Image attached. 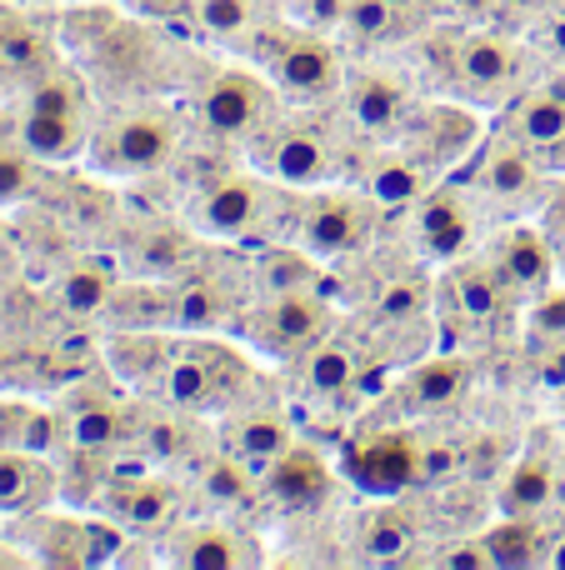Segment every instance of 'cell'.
Masks as SVG:
<instances>
[{"label": "cell", "mask_w": 565, "mask_h": 570, "mask_svg": "<svg viewBox=\"0 0 565 570\" xmlns=\"http://www.w3.org/2000/svg\"><path fill=\"white\" fill-rule=\"evenodd\" d=\"M346 100H350L356 126L370 130V136L396 130L400 120H406V110H410V90L400 86L396 76H386V70H360V76H350Z\"/></svg>", "instance_id": "cell-16"}, {"label": "cell", "mask_w": 565, "mask_h": 570, "mask_svg": "<svg viewBox=\"0 0 565 570\" xmlns=\"http://www.w3.org/2000/svg\"><path fill=\"white\" fill-rule=\"evenodd\" d=\"M116 515L126 525H136V531H160V525L176 521V491L160 485L156 475L130 481V485H120V495H116Z\"/></svg>", "instance_id": "cell-32"}, {"label": "cell", "mask_w": 565, "mask_h": 570, "mask_svg": "<svg viewBox=\"0 0 565 570\" xmlns=\"http://www.w3.org/2000/svg\"><path fill=\"white\" fill-rule=\"evenodd\" d=\"M270 86L296 100L336 96L340 90V56L320 36H280V46L266 56Z\"/></svg>", "instance_id": "cell-10"}, {"label": "cell", "mask_w": 565, "mask_h": 570, "mask_svg": "<svg viewBox=\"0 0 565 570\" xmlns=\"http://www.w3.org/2000/svg\"><path fill=\"white\" fill-rule=\"evenodd\" d=\"M300 375H306V385L316 395H340V391H350V385H360V361H356V351H350V345L316 341V345H306Z\"/></svg>", "instance_id": "cell-30"}, {"label": "cell", "mask_w": 565, "mask_h": 570, "mask_svg": "<svg viewBox=\"0 0 565 570\" xmlns=\"http://www.w3.org/2000/svg\"><path fill=\"white\" fill-rule=\"evenodd\" d=\"M366 196L376 200V206H386V210H396V206H416L420 196H426V166H420L416 156H386L376 170L366 176Z\"/></svg>", "instance_id": "cell-28"}, {"label": "cell", "mask_w": 565, "mask_h": 570, "mask_svg": "<svg viewBox=\"0 0 565 570\" xmlns=\"http://www.w3.org/2000/svg\"><path fill=\"white\" fill-rule=\"evenodd\" d=\"M170 315H176L180 325H190V331H210V325L236 315V291L220 285L206 266H190L186 281H180V291L170 295Z\"/></svg>", "instance_id": "cell-19"}, {"label": "cell", "mask_w": 565, "mask_h": 570, "mask_svg": "<svg viewBox=\"0 0 565 570\" xmlns=\"http://www.w3.org/2000/svg\"><path fill=\"white\" fill-rule=\"evenodd\" d=\"M190 26L206 40H240L260 30V0H190Z\"/></svg>", "instance_id": "cell-33"}, {"label": "cell", "mask_w": 565, "mask_h": 570, "mask_svg": "<svg viewBox=\"0 0 565 570\" xmlns=\"http://www.w3.org/2000/svg\"><path fill=\"white\" fill-rule=\"evenodd\" d=\"M370 210L376 200L370 196H350V190H320L316 200L296 210V226L300 240L316 261H336L346 250H356L360 240L370 236Z\"/></svg>", "instance_id": "cell-8"}, {"label": "cell", "mask_w": 565, "mask_h": 570, "mask_svg": "<svg viewBox=\"0 0 565 570\" xmlns=\"http://www.w3.org/2000/svg\"><path fill=\"white\" fill-rule=\"evenodd\" d=\"M516 50L506 46L500 36H470L456 56V76L466 80V90L476 100H500L511 86H516Z\"/></svg>", "instance_id": "cell-15"}, {"label": "cell", "mask_w": 565, "mask_h": 570, "mask_svg": "<svg viewBox=\"0 0 565 570\" xmlns=\"http://www.w3.org/2000/svg\"><path fill=\"white\" fill-rule=\"evenodd\" d=\"M6 146H16V120L0 110V150H6Z\"/></svg>", "instance_id": "cell-47"}, {"label": "cell", "mask_w": 565, "mask_h": 570, "mask_svg": "<svg viewBox=\"0 0 565 570\" xmlns=\"http://www.w3.org/2000/svg\"><path fill=\"white\" fill-rule=\"evenodd\" d=\"M200 120L210 136L220 140H256L276 116V90L266 80L246 76V70H226L200 90Z\"/></svg>", "instance_id": "cell-6"}, {"label": "cell", "mask_w": 565, "mask_h": 570, "mask_svg": "<svg viewBox=\"0 0 565 570\" xmlns=\"http://www.w3.org/2000/svg\"><path fill=\"white\" fill-rule=\"evenodd\" d=\"M546 190V160L516 136H496L480 156L476 170V196H486L500 210H526Z\"/></svg>", "instance_id": "cell-9"}, {"label": "cell", "mask_w": 565, "mask_h": 570, "mask_svg": "<svg viewBox=\"0 0 565 570\" xmlns=\"http://www.w3.org/2000/svg\"><path fill=\"white\" fill-rule=\"evenodd\" d=\"M556 511H561V521H565V501H561V505H556Z\"/></svg>", "instance_id": "cell-48"}, {"label": "cell", "mask_w": 565, "mask_h": 570, "mask_svg": "<svg viewBox=\"0 0 565 570\" xmlns=\"http://www.w3.org/2000/svg\"><path fill=\"white\" fill-rule=\"evenodd\" d=\"M16 140L40 160V166H66V160H80L90 150L86 120L46 116V110H26V116L16 120Z\"/></svg>", "instance_id": "cell-17"}, {"label": "cell", "mask_w": 565, "mask_h": 570, "mask_svg": "<svg viewBox=\"0 0 565 570\" xmlns=\"http://www.w3.org/2000/svg\"><path fill=\"white\" fill-rule=\"evenodd\" d=\"M340 26L360 40H386L406 30V0H350Z\"/></svg>", "instance_id": "cell-36"}, {"label": "cell", "mask_w": 565, "mask_h": 570, "mask_svg": "<svg viewBox=\"0 0 565 570\" xmlns=\"http://www.w3.org/2000/svg\"><path fill=\"white\" fill-rule=\"evenodd\" d=\"M116 276H110L100 261H80V266H70L66 276L56 281V301L66 305L70 315H100L110 311V301H116Z\"/></svg>", "instance_id": "cell-31"}, {"label": "cell", "mask_w": 565, "mask_h": 570, "mask_svg": "<svg viewBox=\"0 0 565 570\" xmlns=\"http://www.w3.org/2000/svg\"><path fill=\"white\" fill-rule=\"evenodd\" d=\"M546 566H561L565 570V531L551 535V551H546Z\"/></svg>", "instance_id": "cell-46"}, {"label": "cell", "mask_w": 565, "mask_h": 570, "mask_svg": "<svg viewBox=\"0 0 565 570\" xmlns=\"http://www.w3.org/2000/svg\"><path fill=\"white\" fill-rule=\"evenodd\" d=\"M541 160H546V170H561V176H565V136H561L556 146H551V150H546V156H541Z\"/></svg>", "instance_id": "cell-45"}, {"label": "cell", "mask_w": 565, "mask_h": 570, "mask_svg": "<svg viewBox=\"0 0 565 570\" xmlns=\"http://www.w3.org/2000/svg\"><path fill=\"white\" fill-rule=\"evenodd\" d=\"M496 501L506 515H546L551 505H556V465H551L546 455H521V461H511Z\"/></svg>", "instance_id": "cell-20"}, {"label": "cell", "mask_w": 565, "mask_h": 570, "mask_svg": "<svg viewBox=\"0 0 565 570\" xmlns=\"http://www.w3.org/2000/svg\"><path fill=\"white\" fill-rule=\"evenodd\" d=\"M380 305H386V315H416L420 311V291L416 285H390Z\"/></svg>", "instance_id": "cell-43"}, {"label": "cell", "mask_w": 565, "mask_h": 570, "mask_svg": "<svg viewBox=\"0 0 565 570\" xmlns=\"http://www.w3.org/2000/svg\"><path fill=\"white\" fill-rule=\"evenodd\" d=\"M46 491L50 475L36 461V451H0V511H40Z\"/></svg>", "instance_id": "cell-26"}, {"label": "cell", "mask_w": 565, "mask_h": 570, "mask_svg": "<svg viewBox=\"0 0 565 570\" xmlns=\"http://www.w3.org/2000/svg\"><path fill=\"white\" fill-rule=\"evenodd\" d=\"M320 281V266L316 256H300V250H270L260 261V291L266 295H290V291H316Z\"/></svg>", "instance_id": "cell-35"}, {"label": "cell", "mask_w": 565, "mask_h": 570, "mask_svg": "<svg viewBox=\"0 0 565 570\" xmlns=\"http://www.w3.org/2000/svg\"><path fill=\"white\" fill-rule=\"evenodd\" d=\"M526 335L541 345V351H556V345H565V291H551V295H541V301L531 305Z\"/></svg>", "instance_id": "cell-41"}, {"label": "cell", "mask_w": 565, "mask_h": 570, "mask_svg": "<svg viewBox=\"0 0 565 570\" xmlns=\"http://www.w3.org/2000/svg\"><path fill=\"white\" fill-rule=\"evenodd\" d=\"M36 166L40 160L20 140L0 150V206H16V200H26L36 190Z\"/></svg>", "instance_id": "cell-40"}, {"label": "cell", "mask_w": 565, "mask_h": 570, "mask_svg": "<svg viewBox=\"0 0 565 570\" xmlns=\"http://www.w3.org/2000/svg\"><path fill=\"white\" fill-rule=\"evenodd\" d=\"M250 475H256V471H250L240 455H220V461L206 465V475H200V491H206L216 505H236L240 495L250 491Z\"/></svg>", "instance_id": "cell-39"}, {"label": "cell", "mask_w": 565, "mask_h": 570, "mask_svg": "<svg viewBox=\"0 0 565 570\" xmlns=\"http://www.w3.org/2000/svg\"><path fill=\"white\" fill-rule=\"evenodd\" d=\"M190 266H200V261H196V236H186V230L150 226L130 246V271H140V276H186Z\"/></svg>", "instance_id": "cell-25"}, {"label": "cell", "mask_w": 565, "mask_h": 570, "mask_svg": "<svg viewBox=\"0 0 565 570\" xmlns=\"http://www.w3.org/2000/svg\"><path fill=\"white\" fill-rule=\"evenodd\" d=\"M450 471H456V451H450V445L420 451V481H436V475H450Z\"/></svg>", "instance_id": "cell-42"}, {"label": "cell", "mask_w": 565, "mask_h": 570, "mask_svg": "<svg viewBox=\"0 0 565 570\" xmlns=\"http://www.w3.org/2000/svg\"><path fill=\"white\" fill-rule=\"evenodd\" d=\"M416 521L410 515H400V505H386V511H376L366 521V531H360V556L376 566H396V561H410V551H416Z\"/></svg>", "instance_id": "cell-29"}, {"label": "cell", "mask_w": 565, "mask_h": 570, "mask_svg": "<svg viewBox=\"0 0 565 570\" xmlns=\"http://www.w3.org/2000/svg\"><path fill=\"white\" fill-rule=\"evenodd\" d=\"M276 206H280V180L270 186V180H260V176H220V180H210V190L196 200L190 226H196V236L246 240V236H256V230H266Z\"/></svg>", "instance_id": "cell-3"}, {"label": "cell", "mask_w": 565, "mask_h": 570, "mask_svg": "<svg viewBox=\"0 0 565 570\" xmlns=\"http://www.w3.org/2000/svg\"><path fill=\"white\" fill-rule=\"evenodd\" d=\"M180 150V120L170 110H126L90 136V160L106 176H150Z\"/></svg>", "instance_id": "cell-1"}, {"label": "cell", "mask_w": 565, "mask_h": 570, "mask_svg": "<svg viewBox=\"0 0 565 570\" xmlns=\"http://www.w3.org/2000/svg\"><path fill=\"white\" fill-rule=\"evenodd\" d=\"M226 451L240 455L256 475H266L290 451V421L276 411H246L226 425Z\"/></svg>", "instance_id": "cell-18"}, {"label": "cell", "mask_w": 565, "mask_h": 570, "mask_svg": "<svg viewBox=\"0 0 565 570\" xmlns=\"http://www.w3.org/2000/svg\"><path fill=\"white\" fill-rule=\"evenodd\" d=\"M490 266L500 271L511 295H541L551 271H556V246L546 240V230L511 226L506 236L496 240V250H490Z\"/></svg>", "instance_id": "cell-13"}, {"label": "cell", "mask_w": 565, "mask_h": 570, "mask_svg": "<svg viewBox=\"0 0 565 570\" xmlns=\"http://www.w3.org/2000/svg\"><path fill=\"white\" fill-rule=\"evenodd\" d=\"M266 491L276 505H290V511H306V505H320L330 495V461L320 451H306V445H290L276 465L266 471Z\"/></svg>", "instance_id": "cell-14"}, {"label": "cell", "mask_w": 565, "mask_h": 570, "mask_svg": "<svg viewBox=\"0 0 565 570\" xmlns=\"http://www.w3.org/2000/svg\"><path fill=\"white\" fill-rule=\"evenodd\" d=\"M506 130L516 140H526L536 156H546L551 146L565 136V90H526L521 100H511V120Z\"/></svg>", "instance_id": "cell-21"}, {"label": "cell", "mask_w": 565, "mask_h": 570, "mask_svg": "<svg viewBox=\"0 0 565 570\" xmlns=\"http://www.w3.org/2000/svg\"><path fill=\"white\" fill-rule=\"evenodd\" d=\"M466 381H470L466 361H456V355L430 361L406 381V405L410 411H446V405H456L466 395Z\"/></svg>", "instance_id": "cell-27"}, {"label": "cell", "mask_w": 565, "mask_h": 570, "mask_svg": "<svg viewBox=\"0 0 565 570\" xmlns=\"http://www.w3.org/2000/svg\"><path fill=\"white\" fill-rule=\"evenodd\" d=\"M326 321L330 311L320 301V291H290V295H270L266 305L240 315V335L266 355H296L320 341Z\"/></svg>", "instance_id": "cell-5"}, {"label": "cell", "mask_w": 565, "mask_h": 570, "mask_svg": "<svg viewBox=\"0 0 565 570\" xmlns=\"http://www.w3.org/2000/svg\"><path fill=\"white\" fill-rule=\"evenodd\" d=\"M340 471L366 495H400L420 481V445L406 431H376L346 445Z\"/></svg>", "instance_id": "cell-7"}, {"label": "cell", "mask_w": 565, "mask_h": 570, "mask_svg": "<svg viewBox=\"0 0 565 570\" xmlns=\"http://www.w3.org/2000/svg\"><path fill=\"white\" fill-rule=\"evenodd\" d=\"M546 46H551V56L565 60V16H556V20L546 26Z\"/></svg>", "instance_id": "cell-44"}, {"label": "cell", "mask_w": 565, "mask_h": 570, "mask_svg": "<svg viewBox=\"0 0 565 570\" xmlns=\"http://www.w3.org/2000/svg\"><path fill=\"white\" fill-rule=\"evenodd\" d=\"M446 295L450 305H456V315H466V321H490V315L506 305V281H500V271L490 266V261H470V266L450 271L446 281Z\"/></svg>", "instance_id": "cell-23"}, {"label": "cell", "mask_w": 565, "mask_h": 570, "mask_svg": "<svg viewBox=\"0 0 565 570\" xmlns=\"http://www.w3.org/2000/svg\"><path fill=\"white\" fill-rule=\"evenodd\" d=\"M26 110L86 120V86H80L76 70H40V76L26 86Z\"/></svg>", "instance_id": "cell-34"}, {"label": "cell", "mask_w": 565, "mask_h": 570, "mask_svg": "<svg viewBox=\"0 0 565 570\" xmlns=\"http://www.w3.org/2000/svg\"><path fill=\"white\" fill-rule=\"evenodd\" d=\"M240 381H246V361L236 351H226L220 341H200V345H176L156 391L180 411H220V405L236 401Z\"/></svg>", "instance_id": "cell-2"}, {"label": "cell", "mask_w": 565, "mask_h": 570, "mask_svg": "<svg viewBox=\"0 0 565 570\" xmlns=\"http://www.w3.org/2000/svg\"><path fill=\"white\" fill-rule=\"evenodd\" d=\"M250 546H256L250 535L230 531V525H220V521H190L166 535V561L190 566V570H236V566L260 561Z\"/></svg>", "instance_id": "cell-11"}, {"label": "cell", "mask_w": 565, "mask_h": 570, "mask_svg": "<svg viewBox=\"0 0 565 570\" xmlns=\"http://www.w3.org/2000/svg\"><path fill=\"white\" fill-rule=\"evenodd\" d=\"M120 425H126V415H120L116 405L86 401L76 415H70V441H76L80 451H106V445L120 441Z\"/></svg>", "instance_id": "cell-37"}, {"label": "cell", "mask_w": 565, "mask_h": 570, "mask_svg": "<svg viewBox=\"0 0 565 570\" xmlns=\"http://www.w3.org/2000/svg\"><path fill=\"white\" fill-rule=\"evenodd\" d=\"M476 236V210L456 186L426 190L416 200V240L430 261H456Z\"/></svg>", "instance_id": "cell-12"}, {"label": "cell", "mask_w": 565, "mask_h": 570, "mask_svg": "<svg viewBox=\"0 0 565 570\" xmlns=\"http://www.w3.org/2000/svg\"><path fill=\"white\" fill-rule=\"evenodd\" d=\"M480 541H486V561L500 570L546 566V551H551V535H541L536 515H506V521L490 525Z\"/></svg>", "instance_id": "cell-22"}, {"label": "cell", "mask_w": 565, "mask_h": 570, "mask_svg": "<svg viewBox=\"0 0 565 570\" xmlns=\"http://www.w3.org/2000/svg\"><path fill=\"white\" fill-rule=\"evenodd\" d=\"M260 136H266V130H260ZM260 166H266L270 180H280V186H290V190H316L340 176V146L330 140L326 126L290 120V126H276L266 136Z\"/></svg>", "instance_id": "cell-4"}, {"label": "cell", "mask_w": 565, "mask_h": 570, "mask_svg": "<svg viewBox=\"0 0 565 570\" xmlns=\"http://www.w3.org/2000/svg\"><path fill=\"white\" fill-rule=\"evenodd\" d=\"M170 355H176V341L150 331H126L110 341V365H116V375L126 385H156L160 371L170 365Z\"/></svg>", "instance_id": "cell-24"}, {"label": "cell", "mask_w": 565, "mask_h": 570, "mask_svg": "<svg viewBox=\"0 0 565 570\" xmlns=\"http://www.w3.org/2000/svg\"><path fill=\"white\" fill-rule=\"evenodd\" d=\"M140 451L150 461H180V455H190V425L166 411H150L140 421Z\"/></svg>", "instance_id": "cell-38"}]
</instances>
